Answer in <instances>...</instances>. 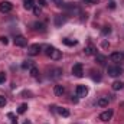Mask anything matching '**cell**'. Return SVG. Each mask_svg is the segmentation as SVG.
<instances>
[{"mask_svg": "<svg viewBox=\"0 0 124 124\" xmlns=\"http://www.w3.org/2000/svg\"><path fill=\"white\" fill-rule=\"evenodd\" d=\"M108 102H110L108 97H101V98L98 100V102H97V104H98L100 107H107V105H108Z\"/></svg>", "mask_w": 124, "mask_h": 124, "instance_id": "cell-14", "label": "cell"}, {"mask_svg": "<svg viewBox=\"0 0 124 124\" xmlns=\"http://www.w3.org/2000/svg\"><path fill=\"white\" fill-rule=\"evenodd\" d=\"M58 113H59V116H62V117H69V111L66 108H58Z\"/></svg>", "mask_w": 124, "mask_h": 124, "instance_id": "cell-20", "label": "cell"}, {"mask_svg": "<svg viewBox=\"0 0 124 124\" xmlns=\"http://www.w3.org/2000/svg\"><path fill=\"white\" fill-rule=\"evenodd\" d=\"M72 75L77 77V78H82L84 77V66H82V63H75L72 66Z\"/></svg>", "mask_w": 124, "mask_h": 124, "instance_id": "cell-2", "label": "cell"}, {"mask_svg": "<svg viewBox=\"0 0 124 124\" xmlns=\"http://www.w3.org/2000/svg\"><path fill=\"white\" fill-rule=\"evenodd\" d=\"M26 110H28V104H20L19 108H17V113H19V114H25Z\"/></svg>", "mask_w": 124, "mask_h": 124, "instance_id": "cell-19", "label": "cell"}, {"mask_svg": "<svg viewBox=\"0 0 124 124\" xmlns=\"http://www.w3.org/2000/svg\"><path fill=\"white\" fill-rule=\"evenodd\" d=\"M54 93H55V95H62V94L65 93V88H63V85H55V88H54Z\"/></svg>", "mask_w": 124, "mask_h": 124, "instance_id": "cell-17", "label": "cell"}, {"mask_svg": "<svg viewBox=\"0 0 124 124\" xmlns=\"http://www.w3.org/2000/svg\"><path fill=\"white\" fill-rule=\"evenodd\" d=\"M52 49H54L52 46H48V48H46V55H48V56L51 55V52H52Z\"/></svg>", "mask_w": 124, "mask_h": 124, "instance_id": "cell-33", "label": "cell"}, {"mask_svg": "<svg viewBox=\"0 0 124 124\" xmlns=\"http://www.w3.org/2000/svg\"><path fill=\"white\" fill-rule=\"evenodd\" d=\"M101 33H102L104 36H107V35H110V33H111V28H110V26H104V28L101 29Z\"/></svg>", "mask_w": 124, "mask_h": 124, "instance_id": "cell-22", "label": "cell"}, {"mask_svg": "<svg viewBox=\"0 0 124 124\" xmlns=\"http://www.w3.org/2000/svg\"><path fill=\"white\" fill-rule=\"evenodd\" d=\"M22 68L23 69H28V68H32V61H25L22 63Z\"/></svg>", "mask_w": 124, "mask_h": 124, "instance_id": "cell-25", "label": "cell"}, {"mask_svg": "<svg viewBox=\"0 0 124 124\" xmlns=\"http://www.w3.org/2000/svg\"><path fill=\"white\" fill-rule=\"evenodd\" d=\"M33 26H35V29H36V31H42V29H43V25H42V23H39V22H36Z\"/></svg>", "mask_w": 124, "mask_h": 124, "instance_id": "cell-26", "label": "cell"}, {"mask_svg": "<svg viewBox=\"0 0 124 124\" xmlns=\"http://www.w3.org/2000/svg\"><path fill=\"white\" fill-rule=\"evenodd\" d=\"M31 75L33 77V78H36V77L39 75V71H38V68H36V66H32V68H31Z\"/></svg>", "mask_w": 124, "mask_h": 124, "instance_id": "cell-23", "label": "cell"}, {"mask_svg": "<svg viewBox=\"0 0 124 124\" xmlns=\"http://www.w3.org/2000/svg\"><path fill=\"white\" fill-rule=\"evenodd\" d=\"M38 4H39V7H45L46 6V0H39Z\"/></svg>", "mask_w": 124, "mask_h": 124, "instance_id": "cell-30", "label": "cell"}, {"mask_svg": "<svg viewBox=\"0 0 124 124\" xmlns=\"http://www.w3.org/2000/svg\"><path fill=\"white\" fill-rule=\"evenodd\" d=\"M7 117L10 118V121H12L13 124H17V118H16V116H15L13 113H9V114H7Z\"/></svg>", "mask_w": 124, "mask_h": 124, "instance_id": "cell-24", "label": "cell"}, {"mask_svg": "<svg viewBox=\"0 0 124 124\" xmlns=\"http://www.w3.org/2000/svg\"><path fill=\"white\" fill-rule=\"evenodd\" d=\"M23 124H31V121H29V120H26V121H23Z\"/></svg>", "mask_w": 124, "mask_h": 124, "instance_id": "cell-37", "label": "cell"}, {"mask_svg": "<svg viewBox=\"0 0 124 124\" xmlns=\"http://www.w3.org/2000/svg\"><path fill=\"white\" fill-rule=\"evenodd\" d=\"M62 42H63L65 45H68V46H74V45L78 43L77 40H71V39H62Z\"/></svg>", "mask_w": 124, "mask_h": 124, "instance_id": "cell-21", "label": "cell"}, {"mask_svg": "<svg viewBox=\"0 0 124 124\" xmlns=\"http://www.w3.org/2000/svg\"><path fill=\"white\" fill-rule=\"evenodd\" d=\"M33 13H35L36 16H39V15H40V7H39V6H35V7H33Z\"/></svg>", "mask_w": 124, "mask_h": 124, "instance_id": "cell-27", "label": "cell"}, {"mask_svg": "<svg viewBox=\"0 0 124 124\" xmlns=\"http://www.w3.org/2000/svg\"><path fill=\"white\" fill-rule=\"evenodd\" d=\"M84 1H90V0H84Z\"/></svg>", "mask_w": 124, "mask_h": 124, "instance_id": "cell-38", "label": "cell"}, {"mask_svg": "<svg viewBox=\"0 0 124 124\" xmlns=\"http://www.w3.org/2000/svg\"><path fill=\"white\" fill-rule=\"evenodd\" d=\"M6 81V74L4 72H0V84H3Z\"/></svg>", "mask_w": 124, "mask_h": 124, "instance_id": "cell-29", "label": "cell"}, {"mask_svg": "<svg viewBox=\"0 0 124 124\" xmlns=\"http://www.w3.org/2000/svg\"><path fill=\"white\" fill-rule=\"evenodd\" d=\"M15 45L16 46H20V48H23V46H26L28 45V39L25 38V36H22V35H17V36H15Z\"/></svg>", "mask_w": 124, "mask_h": 124, "instance_id": "cell-4", "label": "cell"}, {"mask_svg": "<svg viewBox=\"0 0 124 124\" xmlns=\"http://www.w3.org/2000/svg\"><path fill=\"white\" fill-rule=\"evenodd\" d=\"M110 59L113 62H123L124 61V54L123 52H113L110 55Z\"/></svg>", "mask_w": 124, "mask_h": 124, "instance_id": "cell-7", "label": "cell"}, {"mask_svg": "<svg viewBox=\"0 0 124 124\" xmlns=\"http://www.w3.org/2000/svg\"><path fill=\"white\" fill-rule=\"evenodd\" d=\"M6 102H7V101H6V98H4L3 95H0V107H4V105H6Z\"/></svg>", "mask_w": 124, "mask_h": 124, "instance_id": "cell-28", "label": "cell"}, {"mask_svg": "<svg viewBox=\"0 0 124 124\" xmlns=\"http://www.w3.org/2000/svg\"><path fill=\"white\" fill-rule=\"evenodd\" d=\"M54 1H55V4H56V6H59V7L63 6V1H62V0H54Z\"/></svg>", "mask_w": 124, "mask_h": 124, "instance_id": "cell-32", "label": "cell"}, {"mask_svg": "<svg viewBox=\"0 0 124 124\" xmlns=\"http://www.w3.org/2000/svg\"><path fill=\"white\" fill-rule=\"evenodd\" d=\"M0 42H1V43H4V45H7V42H9V40H7V38H6V36H1V38H0Z\"/></svg>", "mask_w": 124, "mask_h": 124, "instance_id": "cell-31", "label": "cell"}, {"mask_svg": "<svg viewBox=\"0 0 124 124\" xmlns=\"http://www.w3.org/2000/svg\"><path fill=\"white\" fill-rule=\"evenodd\" d=\"M40 45L39 43H33L29 46V51H28V54L31 55V56H36V55H39V52H40Z\"/></svg>", "mask_w": 124, "mask_h": 124, "instance_id": "cell-5", "label": "cell"}, {"mask_svg": "<svg viewBox=\"0 0 124 124\" xmlns=\"http://www.w3.org/2000/svg\"><path fill=\"white\" fill-rule=\"evenodd\" d=\"M61 74H62V69H61V68H54V69L51 71V78L58 79V78L61 77Z\"/></svg>", "mask_w": 124, "mask_h": 124, "instance_id": "cell-12", "label": "cell"}, {"mask_svg": "<svg viewBox=\"0 0 124 124\" xmlns=\"http://www.w3.org/2000/svg\"><path fill=\"white\" fill-rule=\"evenodd\" d=\"M108 46H110V43H108V42H105V40H104V42H102V48H105V49H107V48H108Z\"/></svg>", "mask_w": 124, "mask_h": 124, "instance_id": "cell-34", "label": "cell"}, {"mask_svg": "<svg viewBox=\"0 0 124 124\" xmlns=\"http://www.w3.org/2000/svg\"><path fill=\"white\" fill-rule=\"evenodd\" d=\"M95 61L98 62V63H101V65H104L105 61H107V58H105L104 55H101V54H97V55H95Z\"/></svg>", "mask_w": 124, "mask_h": 124, "instance_id": "cell-18", "label": "cell"}, {"mask_svg": "<svg viewBox=\"0 0 124 124\" xmlns=\"http://www.w3.org/2000/svg\"><path fill=\"white\" fill-rule=\"evenodd\" d=\"M12 9H13V4L10 1H1L0 3V12L1 13H9V12H12Z\"/></svg>", "mask_w": 124, "mask_h": 124, "instance_id": "cell-6", "label": "cell"}, {"mask_svg": "<svg viewBox=\"0 0 124 124\" xmlns=\"http://www.w3.org/2000/svg\"><path fill=\"white\" fill-rule=\"evenodd\" d=\"M75 94H77V97H79V98L87 97V95H88V87H85V85H77Z\"/></svg>", "mask_w": 124, "mask_h": 124, "instance_id": "cell-3", "label": "cell"}, {"mask_svg": "<svg viewBox=\"0 0 124 124\" xmlns=\"http://www.w3.org/2000/svg\"><path fill=\"white\" fill-rule=\"evenodd\" d=\"M85 55H97V49L94 45H88L85 48Z\"/></svg>", "mask_w": 124, "mask_h": 124, "instance_id": "cell-13", "label": "cell"}, {"mask_svg": "<svg viewBox=\"0 0 124 124\" xmlns=\"http://www.w3.org/2000/svg\"><path fill=\"white\" fill-rule=\"evenodd\" d=\"M107 72H108V75H110V77L116 78V77H120V75L123 74L124 69L121 68V66H118V65H111V66H108V68H107Z\"/></svg>", "mask_w": 124, "mask_h": 124, "instance_id": "cell-1", "label": "cell"}, {"mask_svg": "<svg viewBox=\"0 0 124 124\" xmlns=\"http://www.w3.org/2000/svg\"><path fill=\"white\" fill-rule=\"evenodd\" d=\"M98 1H100V0H90V3H93V4H97Z\"/></svg>", "mask_w": 124, "mask_h": 124, "instance_id": "cell-36", "label": "cell"}, {"mask_svg": "<svg viewBox=\"0 0 124 124\" xmlns=\"http://www.w3.org/2000/svg\"><path fill=\"white\" fill-rule=\"evenodd\" d=\"M49 56H51V59H54V61H59V59L62 58V52H61V51H58V49H55V48H54Z\"/></svg>", "mask_w": 124, "mask_h": 124, "instance_id": "cell-9", "label": "cell"}, {"mask_svg": "<svg viewBox=\"0 0 124 124\" xmlns=\"http://www.w3.org/2000/svg\"><path fill=\"white\" fill-rule=\"evenodd\" d=\"M111 87H113V90H114V91H120V90L124 87V82H121V81H114Z\"/></svg>", "mask_w": 124, "mask_h": 124, "instance_id": "cell-15", "label": "cell"}, {"mask_svg": "<svg viewBox=\"0 0 124 124\" xmlns=\"http://www.w3.org/2000/svg\"><path fill=\"white\" fill-rule=\"evenodd\" d=\"M111 117H113V111L111 110H107V111L100 114V120L101 121H108V120H111Z\"/></svg>", "mask_w": 124, "mask_h": 124, "instance_id": "cell-8", "label": "cell"}, {"mask_svg": "<svg viewBox=\"0 0 124 124\" xmlns=\"http://www.w3.org/2000/svg\"><path fill=\"white\" fill-rule=\"evenodd\" d=\"M33 3H35L33 0H23V7H25L26 10H31V9L35 7V4H33Z\"/></svg>", "mask_w": 124, "mask_h": 124, "instance_id": "cell-16", "label": "cell"}, {"mask_svg": "<svg viewBox=\"0 0 124 124\" xmlns=\"http://www.w3.org/2000/svg\"><path fill=\"white\" fill-rule=\"evenodd\" d=\"M63 7H65L68 12H71V13H75V15L79 13V7H77V6H74V4H63Z\"/></svg>", "mask_w": 124, "mask_h": 124, "instance_id": "cell-11", "label": "cell"}, {"mask_svg": "<svg viewBox=\"0 0 124 124\" xmlns=\"http://www.w3.org/2000/svg\"><path fill=\"white\" fill-rule=\"evenodd\" d=\"M65 22H66V16L65 15H56L55 16V25L56 26H62Z\"/></svg>", "mask_w": 124, "mask_h": 124, "instance_id": "cell-10", "label": "cell"}, {"mask_svg": "<svg viewBox=\"0 0 124 124\" xmlns=\"http://www.w3.org/2000/svg\"><path fill=\"white\" fill-rule=\"evenodd\" d=\"M110 9H116V3L114 1H110Z\"/></svg>", "mask_w": 124, "mask_h": 124, "instance_id": "cell-35", "label": "cell"}]
</instances>
